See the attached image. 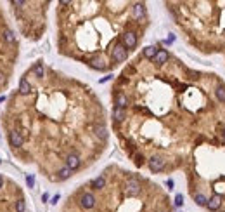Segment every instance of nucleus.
I'll list each match as a JSON object with an SVG mask.
<instances>
[{
    "mask_svg": "<svg viewBox=\"0 0 225 212\" xmlns=\"http://www.w3.org/2000/svg\"><path fill=\"white\" fill-rule=\"evenodd\" d=\"M112 59L116 61V63H123L127 59V56H128V50L125 49L123 44H116L114 45V49H112Z\"/></svg>",
    "mask_w": 225,
    "mask_h": 212,
    "instance_id": "obj_1",
    "label": "nucleus"
},
{
    "mask_svg": "<svg viewBox=\"0 0 225 212\" xmlns=\"http://www.w3.org/2000/svg\"><path fill=\"white\" fill-rule=\"evenodd\" d=\"M125 188H127V195L128 196H137L140 193V183L137 179H134V177H130V179L127 181Z\"/></svg>",
    "mask_w": 225,
    "mask_h": 212,
    "instance_id": "obj_2",
    "label": "nucleus"
},
{
    "mask_svg": "<svg viewBox=\"0 0 225 212\" xmlns=\"http://www.w3.org/2000/svg\"><path fill=\"white\" fill-rule=\"evenodd\" d=\"M121 44L125 45V49H135V45H137V35L134 32H127L121 38Z\"/></svg>",
    "mask_w": 225,
    "mask_h": 212,
    "instance_id": "obj_3",
    "label": "nucleus"
},
{
    "mask_svg": "<svg viewBox=\"0 0 225 212\" xmlns=\"http://www.w3.org/2000/svg\"><path fill=\"white\" fill-rule=\"evenodd\" d=\"M149 169L152 170V172H159V170H163L165 169V160L161 157H158V155H154V157L149 158Z\"/></svg>",
    "mask_w": 225,
    "mask_h": 212,
    "instance_id": "obj_4",
    "label": "nucleus"
},
{
    "mask_svg": "<svg viewBox=\"0 0 225 212\" xmlns=\"http://www.w3.org/2000/svg\"><path fill=\"white\" fill-rule=\"evenodd\" d=\"M80 163H81V160L76 153H70L66 157V167L70 169V170H76V169L80 167Z\"/></svg>",
    "mask_w": 225,
    "mask_h": 212,
    "instance_id": "obj_5",
    "label": "nucleus"
},
{
    "mask_svg": "<svg viewBox=\"0 0 225 212\" xmlns=\"http://www.w3.org/2000/svg\"><path fill=\"white\" fill-rule=\"evenodd\" d=\"M80 205L83 207V209H94V205H95V196L92 195V193H83L80 198Z\"/></svg>",
    "mask_w": 225,
    "mask_h": 212,
    "instance_id": "obj_6",
    "label": "nucleus"
},
{
    "mask_svg": "<svg viewBox=\"0 0 225 212\" xmlns=\"http://www.w3.org/2000/svg\"><path fill=\"white\" fill-rule=\"evenodd\" d=\"M92 131H94V134H95V137H99V139H107V129L104 127V125L101 124H95L94 127H92Z\"/></svg>",
    "mask_w": 225,
    "mask_h": 212,
    "instance_id": "obj_7",
    "label": "nucleus"
},
{
    "mask_svg": "<svg viewBox=\"0 0 225 212\" xmlns=\"http://www.w3.org/2000/svg\"><path fill=\"white\" fill-rule=\"evenodd\" d=\"M9 141H11L12 146H16V148L23 146V137L17 131H11V134H9Z\"/></svg>",
    "mask_w": 225,
    "mask_h": 212,
    "instance_id": "obj_8",
    "label": "nucleus"
},
{
    "mask_svg": "<svg viewBox=\"0 0 225 212\" xmlns=\"http://www.w3.org/2000/svg\"><path fill=\"white\" fill-rule=\"evenodd\" d=\"M220 205H222V198H220L218 195H213L208 200V203H206V207H208L209 210H218Z\"/></svg>",
    "mask_w": 225,
    "mask_h": 212,
    "instance_id": "obj_9",
    "label": "nucleus"
},
{
    "mask_svg": "<svg viewBox=\"0 0 225 212\" xmlns=\"http://www.w3.org/2000/svg\"><path fill=\"white\" fill-rule=\"evenodd\" d=\"M145 16V6L144 4H135L134 6V17L135 19H142V17Z\"/></svg>",
    "mask_w": 225,
    "mask_h": 212,
    "instance_id": "obj_10",
    "label": "nucleus"
},
{
    "mask_svg": "<svg viewBox=\"0 0 225 212\" xmlns=\"http://www.w3.org/2000/svg\"><path fill=\"white\" fill-rule=\"evenodd\" d=\"M19 92H21L23 96H28V94L31 92V85H30V82H28L26 78H21V80H19Z\"/></svg>",
    "mask_w": 225,
    "mask_h": 212,
    "instance_id": "obj_11",
    "label": "nucleus"
},
{
    "mask_svg": "<svg viewBox=\"0 0 225 212\" xmlns=\"http://www.w3.org/2000/svg\"><path fill=\"white\" fill-rule=\"evenodd\" d=\"M88 65H90L94 70H106V63H104L102 58H94V59H90Z\"/></svg>",
    "mask_w": 225,
    "mask_h": 212,
    "instance_id": "obj_12",
    "label": "nucleus"
},
{
    "mask_svg": "<svg viewBox=\"0 0 225 212\" xmlns=\"http://www.w3.org/2000/svg\"><path fill=\"white\" fill-rule=\"evenodd\" d=\"M168 58H170V54H168L165 49H161V50H158V54H156L154 61H156V65H163V63H166V61H168Z\"/></svg>",
    "mask_w": 225,
    "mask_h": 212,
    "instance_id": "obj_13",
    "label": "nucleus"
},
{
    "mask_svg": "<svg viewBox=\"0 0 225 212\" xmlns=\"http://www.w3.org/2000/svg\"><path fill=\"white\" fill-rule=\"evenodd\" d=\"M158 47H154V45H147V47H144V56L147 58V59H154L156 54H158Z\"/></svg>",
    "mask_w": 225,
    "mask_h": 212,
    "instance_id": "obj_14",
    "label": "nucleus"
},
{
    "mask_svg": "<svg viewBox=\"0 0 225 212\" xmlns=\"http://www.w3.org/2000/svg\"><path fill=\"white\" fill-rule=\"evenodd\" d=\"M106 186V177L104 176H99V177H95V179L92 181V188L94 190H102Z\"/></svg>",
    "mask_w": 225,
    "mask_h": 212,
    "instance_id": "obj_15",
    "label": "nucleus"
},
{
    "mask_svg": "<svg viewBox=\"0 0 225 212\" xmlns=\"http://www.w3.org/2000/svg\"><path fill=\"white\" fill-rule=\"evenodd\" d=\"M127 106H128V99H127V96H125V94H118V96H116V108L125 110Z\"/></svg>",
    "mask_w": 225,
    "mask_h": 212,
    "instance_id": "obj_16",
    "label": "nucleus"
},
{
    "mask_svg": "<svg viewBox=\"0 0 225 212\" xmlns=\"http://www.w3.org/2000/svg\"><path fill=\"white\" fill-rule=\"evenodd\" d=\"M112 118L116 120V122H123L125 120V110L114 106V110H112Z\"/></svg>",
    "mask_w": 225,
    "mask_h": 212,
    "instance_id": "obj_17",
    "label": "nucleus"
},
{
    "mask_svg": "<svg viewBox=\"0 0 225 212\" xmlns=\"http://www.w3.org/2000/svg\"><path fill=\"white\" fill-rule=\"evenodd\" d=\"M194 202H196L199 207H206V203H208V198H206L203 193H196V195H194Z\"/></svg>",
    "mask_w": 225,
    "mask_h": 212,
    "instance_id": "obj_18",
    "label": "nucleus"
},
{
    "mask_svg": "<svg viewBox=\"0 0 225 212\" xmlns=\"http://www.w3.org/2000/svg\"><path fill=\"white\" fill-rule=\"evenodd\" d=\"M215 96H216V99H218V101L225 103V87H223V85H218V87H216V91H215Z\"/></svg>",
    "mask_w": 225,
    "mask_h": 212,
    "instance_id": "obj_19",
    "label": "nucleus"
},
{
    "mask_svg": "<svg viewBox=\"0 0 225 212\" xmlns=\"http://www.w3.org/2000/svg\"><path fill=\"white\" fill-rule=\"evenodd\" d=\"M4 40H5L7 44H14V33L11 32V30H4Z\"/></svg>",
    "mask_w": 225,
    "mask_h": 212,
    "instance_id": "obj_20",
    "label": "nucleus"
},
{
    "mask_svg": "<svg viewBox=\"0 0 225 212\" xmlns=\"http://www.w3.org/2000/svg\"><path fill=\"white\" fill-rule=\"evenodd\" d=\"M33 73H35V76L42 78V76H43V66H42V63H37V65H35V68H33Z\"/></svg>",
    "mask_w": 225,
    "mask_h": 212,
    "instance_id": "obj_21",
    "label": "nucleus"
},
{
    "mask_svg": "<svg viewBox=\"0 0 225 212\" xmlns=\"http://www.w3.org/2000/svg\"><path fill=\"white\" fill-rule=\"evenodd\" d=\"M57 174H59L61 179H68V177L71 176V170L68 167H62V169H59V172H57Z\"/></svg>",
    "mask_w": 225,
    "mask_h": 212,
    "instance_id": "obj_22",
    "label": "nucleus"
},
{
    "mask_svg": "<svg viewBox=\"0 0 225 212\" xmlns=\"http://www.w3.org/2000/svg\"><path fill=\"white\" fill-rule=\"evenodd\" d=\"M16 212H26V205L23 200H17L16 202Z\"/></svg>",
    "mask_w": 225,
    "mask_h": 212,
    "instance_id": "obj_23",
    "label": "nucleus"
},
{
    "mask_svg": "<svg viewBox=\"0 0 225 212\" xmlns=\"http://www.w3.org/2000/svg\"><path fill=\"white\" fill-rule=\"evenodd\" d=\"M26 184H28V188H33V186H35V177H33V174L26 176Z\"/></svg>",
    "mask_w": 225,
    "mask_h": 212,
    "instance_id": "obj_24",
    "label": "nucleus"
},
{
    "mask_svg": "<svg viewBox=\"0 0 225 212\" xmlns=\"http://www.w3.org/2000/svg\"><path fill=\"white\" fill-rule=\"evenodd\" d=\"M184 205V196L178 193L177 196H175V207H182Z\"/></svg>",
    "mask_w": 225,
    "mask_h": 212,
    "instance_id": "obj_25",
    "label": "nucleus"
},
{
    "mask_svg": "<svg viewBox=\"0 0 225 212\" xmlns=\"http://www.w3.org/2000/svg\"><path fill=\"white\" fill-rule=\"evenodd\" d=\"M4 84H5V75L0 71V85H4Z\"/></svg>",
    "mask_w": 225,
    "mask_h": 212,
    "instance_id": "obj_26",
    "label": "nucleus"
},
{
    "mask_svg": "<svg viewBox=\"0 0 225 212\" xmlns=\"http://www.w3.org/2000/svg\"><path fill=\"white\" fill-rule=\"evenodd\" d=\"M57 200H59V195H55V196H54V198H52V202H50V203H57Z\"/></svg>",
    "mask_w": 225,
    "mask_h": 212,
    "instance_id": "obj_27",
    "label": "nucleus"
},
{
    "mask_svg": "<svg viewBox=\"0 0 225 212\" xmlns=\"http://www.w3.org/2000/svg\"><path fill=\"white\" fill-rule=\"evenodd\" d=\"M2 184H4V179H2V176H0V188H2Z\"/></svg>",
    "mask_w": 225,
    "mask_h": 212,
    "instance_id": "obj_28",
    "label": "nucleus"
},
{
    "mask_svg": "<svg viewBox=\"0 0 225 212\" xmlns=\"http://www.w3.org/2000/svg\"><path fill=\"white\" fill-rule=\"evenodd\" d=\"M223 139H225V129H223Z\"/></svg>",
    "mask_w": 225,
    "mask_h": 212,
    "instance_id": "obj_29",
    "label": "nucleus"
}]
</instances>
